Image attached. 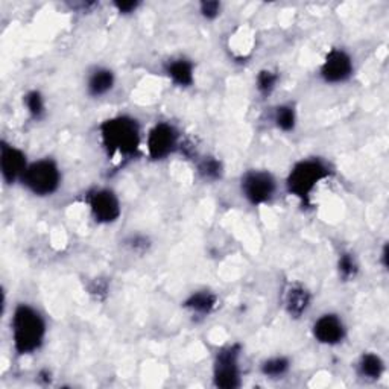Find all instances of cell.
<instances>
[{
  "label": "cell",
  "instance_id": "1",
  "mask_svg": "<svg viewBox=\"0 0 389 389\" xmlns=\"http://www.w3.org/2000/svg\"><path fill=\"white\" fill-rule=\"evenodd\" d=\"M11 329L14 349L19 355H32L45 341L46 322L43 316L27 304H20L14 310Z\"/></svg>",
  "mask_w": 389,
  "mask_h": 389
},
{
  "label": "cell",
  "instance_id": "2",
  "mask_svg": "<svg viewBox=\"0 0 389 389\" xmlns=\"http://www.w3.org/2000/svg\"><path fill=\"white\" fill-rule=\"evenodd\" d=\"M99 130H101L102 145L110 157L115 155L132 157L137 154L140 146V126L136 119L128 116L113 117L105 120Z\"/></svg>",
  "mask_w": 389,
  "mask_h": 389
},
{
  "label": "cell",
  "instance_id": "3",
  "mask_svg": "<svg viewBox=\"0 0 389 389\" xmlns=\"http://www.w3.org/2000/svg\"><path fill=\"white\" fill-rule=\"evenodd\" d=\"M330 176V169L321 160H303L296 163L287 176L289 193L300 198L303 202H309L315 187L322 180Z\"/></svg>",
  "mask_w": 389,
  "mask_h": 389
},
{
  "label": "cell",
  "instance_id": "4",
  "mask_svg": "<svg viewBox=\"0 0 389 389\" xmlns=\"http://www.w3.org/2000/svg\"><path fill=\"white\" fill-rule=\"evenodd\" d=\"M22 181L34 195L47 196L60 187L61 174L52 160H38L27 166Z\"/></svg>",
  "mask_w": 389,
  "mask_h": 389
},
{
  "label": "cell",
  "instance_id": "5",
  "mask_svg": "<svg viewBox=\"0 0 389 389\" xmlns=\"http://www.w3.org/2000/svg\"><path fill=\"white\" fill-rule=\"evenodd\" d=\"M239 356L240 346L231 345L217 353L213 380L215 386L222 389H235L240 386V371H239Z\"/></svg>",
  "mask_w": 389,
  "mask_h": 389
},
{
  "label": "cell",
  "instance_id": "6",
  "mask_svg": "<svg viewBox=\"0 0 389 389\" xmlns=\"http://www.w3.org/2000/svg\"><path fill=\"white\" fill-rule=\"evenodd\" d=\"M242 193L254 206L265 204L275 193V180L271 174L250 171L242 178Z\"/></svg>",
  "mask_w": 389,
  "mask_h": 389
},
{
  "label": "cell",
  "instance_id": "7",
  "mask_svg": "<svg viewBox=\"0 0 389 389\" xmlns=\"http://www.w3.org/2000/svg\"><path fill=\"white\" fill-rule=\"evenodd\" d=\"M178 146V132L171 123L160 122L148 136V152L152 160H163Z\"/></svg>",
  "mask_w": 389,
  "mask_h": 389
},
{
  "label": "cell",
  "instance_id": "8",
  "mask_svg": "<svg viewBox=\"0 0 389 389\" xmlns=\"http://www.w3.org/2000/svg\"><path fill=\"white\" fill-rule=\"evenodd\" d=\"M91 215L101 224H111L120 216V204L115 192L107 189L95 190L87 198Z\"/></svg>",
  "mask_w": 389,
  "mask_h": 389
},
{
  "label": "cell",
  "instance_id": "9",
  "mask_svg": "<svg viewBox=\"0 0 389 389\" xmlns=\"http://www.w3.org/2000/svg\"><path fill=\"white\" fill-rule=\"evenodd\" d=\"M351 73H353V61L350 58V55L341 51V49H333V51H330L321 67L322 80L330 84H339L349 80Z\"/></svg>",
  "mask_w": 389,
  "mask_h": 389
},
{
  "label": "cell",
  "instance_id": "10",
  "mask_svg": "<svg viewBox=\"0 0 389 389\" xmlns=\"http://www.w3.org/2000/svg\"><path fill=\"white\" fill-rule=\"evenodd\" d=\"M26 155L11 145L2 141L0 146V167H2V176L5 182L14 184L17 180H22L27 169Z\"/></svg>",
  "mask_w": 389,
  "mask_h": 389
},
{
  "label": "cell",
  "instance_id": "11",
  "mask_svg": "<svg viewBox=\"0 0 389 389\" xmlns=\"http://www.w3.org/2000/svg\"><path fill=\"white\" fill-rule=\"evenodd\" d=\"M314 336L321 344L336 345L345 338V327L336 315L327 314L314 324Z\"/></svg>",
  "mask_w": 389,
  "mask_h": 389
},
{
  "label": "cell",
  "instance_id": "12",
  "mask_svg": "<svg viewBox=\"0 0 389 389\" xmlns=\"http://www.w3.org/2000/svg\"><path fill=\"white\" fill-rule=\"evenodd\" d=\"M166 72L169 78L181 87H189L193 82V66L187 60H174L167 64Z\"/></svg>",
  "mask_w": 389,
  "mask_h": 389
},
{
  "label": "cell",
  "instance_id": "13",
  "mask_svg": "<svg viewBox=\"0 0 389 389\" xmlns=\"http://www.w3.org/2000/svg\"><path fill=\"white\" fill-rule=\"evenodd\" d=\"M115 86V75L108 69H97L89 78V93L91 96H102Z\"/></svg>",
  "mask_w": 389,
  "mask_h": 389
},
{
  "label": "cell",
  "instance_id": "14",
  "mask_svg": "<svg viewBox=\"0 0 389 389\" xmlns=\"http://www.w3.org/2000/svg\"><path fill=\"white\" fill-rule=\"evenodd\" d=\"M310 304V295L306 289L301 286H294L286 296L287 312L292 316H301L306 312Z\"/></svg>",
  "mask_w": 389,
  "mask_h": 389
},
{
  "label": "cell",
  "instance_id": "15",
  "mask_svg": "<svg viewBox=\"0 0 389 389\" xmlns=\"http://www.w3.org/2000/svg\"><path fill=\"white\" fill-rule=\"evenodd\" d=\"M187 309L192 312L201 314V315H209L211 310L216 307V296L210 292H196L184 304Z\"/></svg>",
  "mask_w": 389,
  "mask_h": 389
},
{
  "label": "cell",
  "instance_id": "16",
  "mask_svg": "<svg viewBox=\"0 0 389 389\" xmlns=\"http://www.w3.org/2000/svg\"><path fill=\"white\" fill-rule=\"evenodd\" d=\"M384 370H385V366H384V362H381V359L376 355H373V353L364 355L359 362L360 376H364L366 379H371V380L380 379L381 374H384Z\"/></svg>",
  "mask_w": 389,
  "mask_h": 389
},
{
  "label": "cell",
  "instance_id": "17",
  "mask_svg": "<svg viewBox=\"0 0 389 389\" xmlns=\"http://www.w3.org/2000/svg\"><path fill=\"white\" fill-rule=\"evenodd\" d=\"M289 366L291 365H289V360L286 357H272L261 365V373H263L266 377L279 379L281 376H285L289 370Z\"/></svg>",
  "mask_w": 389,
  "mask_h": 389
},
{
  "label": "cell",
  "instance_id": "18",
  "mask_svg": "<svg viewBox=\"0 0 389 389\" xmlns=\"http://www.w3.org/2000/svg\"><path fill=\"white\" fill-rule=\"evenodd\" d=\"M275 123H277L279 128L281 131H292L295 128V122H296V116H295V110L291 107V105H281L277 110H275Z\"/></svg>",
  "mask_w": 389,
  "mask_h": 389
},
{
  "label": "cell",
  "instance_id": "19",
  "mask_svg": "<svg viewBox=\"0 0 389 389\" xmlns=\"http://www.w3.org/2000/svg\"><path fill=\"white\" fill-rule=\"evenodd\" d=\"M25 105L27 111H30V115L35 119L41 117V115L45 113L43 96H41L38 91H30V93L25 96Z\"/></svg>",
  "mask_w": 389,
  "mask_h": 389
},
{
  "label": "cell",
  "instance_id": "20",
  "mask_svg": "<svg viewBox=\"0 0 389 389\" xmlns=\"http://www.w3.org/2000/svg\"><path fill=\"white\" fill-rule=\"evenodd\" d=\"M279 81V75L271 70H261L257 76V89L261 95H270Z\"/></svg>",
  "mask_w": 389,
  "mask_h": 389
},
{
  "label": "cell",
  "instance_id": "21",
  "mask_svg": "<svg viewBox=\"0 0 389 389\" xmlns=\"http://www.w3.org/2000/svg\"><path fill=\"white\" fill-rule=\"evenodd\" d=\"M221 163L215 158H206L200 165V172L207 180H216L221 176Z\"/></svg>",
  "mask_w": 389,
  "mask_h": 389
},
{
  "label": "cell",
  "instance_id": "22",
  "mask_svg": "<svg viewBox=\"0 0 389 389\" xmlns=\"http://www.w3.org/2000/svg\"><path fill=\"white\" fill-rule=\"evenodd\" d=\"M339 272H341L345 280L355 277L357 272V266L351 254H342L341 259H339Z\"/></svg>",
  "mask_w": 389,
  "mask_h": 389
},
{
  "label": "cell",
  "instance_id": "23",
  "mask_svg": "<svg viewBox=\"0 0 389 389\" xmlns=\"http://www.w3.org/2000/svg\"><path fill=\"white\" fill-rule=\"evenodd\" d=\"M219 10H221V5H219V2H202L201 3L202 16L207 19H215L219 14Z\"/></svg>",
  "mask_w": 389,
  "mask_h": 389
},
{
  "label": "cell",
  "instance_id": "24",
  "mask_svg": "<svg viewBox=\"0 0 389 389\" xmlns=\"http://www.w3.org/2000/svg\"><path fill=\"white\" fill-rule=\"evenodd\" d=\"M115 6L117 8L119 12H123V14H128L136 11V8L139 6L137 2H116Z\"/></svg>",
  "mask_w": 389,
  "mask_h": 389
}]
</instances>
